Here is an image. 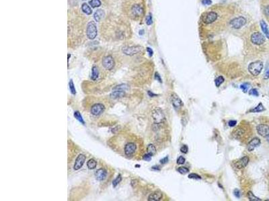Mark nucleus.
Masks as SVG:
<instances>
[{
  "instance_id": "nucleus-26",
  "label": "nucleus",
  "mask_w": 269,
  "mask_h": 201,
  "mask_svg": "<svg viewBox=\"0 0 269 201\" xmlns=\"http://www.w3.org/2000/svg\"><path fill=\"white\" fill-rule=\"evenodd\" d=\"M87 166L89 170H94L97 166V162L94 159H90L87 162Z\"/></svg>"
},
{
  "instance_id": "nucleus-6",
  "label": "nucleus",
  "mask_w": 269,
  "mask_h": 201,
  "mask_svg": "<svg viewBox=\"0 0 269 201\" xmlns=\"http://www.w3.org/2000/svg\"><path fill=\"white\" fill-rule=\"evenodd\" d=\"M217 14L215 12H207L202 17V20L206 24H210L216 21L217 19Z\"/></svg>"
},
{
  "instance_id": "nucleus-43",
  "label": "nucleus",
  "mask_w": 269,
  "mask_h": 201,
  "mask_svg": "<svg viewBox=\"0 0 269 201\" xmlns=\"http://www.w3.org/2000/svg\"><path fill=\"white\" fill-rule=\"evenodd\" d=\"M188 146H186V145H184L182 147L180 148V151L181 152L184 154H186L188 152Z\"/></svg>"
},
{
  "instance_id": "nucleus-39",
  "label": "nucleus",
  "mask_w": 269,
  "mask_h": 201,
  "mask_svg": "<svg viewBox=\"0 0 269 201\" xmlns=\"http://www.w3.org/2000/svg\"><path fill=\"white\" fill-rule=\"evenodd\" d=\"M152 16H151V14H150L147 16L146 18V24L148 25V26H150L151 24H152Z\"/></svg>"
},
{
  "instance_id": "nucleus-28",
  "label": "nucleus",
  "mask_w": 269,
  "mask_h": 201,
  "mask_svg": "<svg viewBox=\"0 0 269 201\" xmlns=\"http://www.w3.org/2000/svg\"><path fill=\"white\" fill-rule=\"evenodd\" d=\"M129 89V87L127 84H119V85H117L114 87L113 89V90H122L124 91H127Z\"/></svg>"
},
{
  "instance_id": "nucleus-35",
  "label": "nucleus",
  "mask_w": 269,
  "mask_h": 201,
  "mask_svg": "<svg viewBox=\"0 0 269 201\" xmlns=\"http://www.w3.org/2000/svg\"><path fill=\"white\" fill-rule=\"evenodd\" d=\"M240 88H241V89L243 91V92H244V93H247L248 91V89H249V88H250V84L247 83H243V84H241Z\"/></svg>"
},
{
  "instance_id": "nucleus-7",
  "label": "nucleus",
  "mask_w": 269,
  "mask_h": 201,
  "mask_svg": "<svg viewBox=\"0 0 269 201\" xmlns=\"http://www.w3.org/2000/svg\"><path fill=\"white\" fill-rule=\"evenodd\" d=\"M251 42L256 45H261L265 42V38L260 32H254L250 37Z\"/></svg>"
},
{
  "instance_id": "nucleus-31",
  "label": "nucleus",
  "mask_w": 269,
  "mask_h": 201,
  "mask_svg": "<svg viewBox=\"0 0 269 201\" xmlns=\"http://www.w3.org/2000/svg\"><path fill=\"white\" fill-rule=\"evenodd\" d=\"M89 3L94 8H98V7L100 6V5H101V2H100V0H91L90 2H89Z\"/></svg>"
},
{
  "instance_id": "nucleus-1",
  "label": "nucleus",
  "mask_w": 269,
  "mask_h": 201,
  "mask_svg": "<svg viewBox=\"0 0 269 201\" xmlns=\"http://www.w3.org/2000/svg\"><path fill=\"white\" fill-rule=\"evenodd\" d=\"M152 118L156 124H161L164 122L166 117L163 110L160 107H156L152 111Z\"/></svg>"
},
{
  "instance_id": "nucleus-49",
  "label": "nucleus",
  "mask_w": 269,
  "mask_h": 201,
  "mask_svg": "<svg viewBox=\"0 0 269 201\" xmlns=\"http://www.w3.org/2000/svg\"><path fill=\"white\" fill-rule=\"evenodd\" d=\"M147 52H148L149 56H152L153 54V50L151 48L147 47Z\"/></svg>"
},
{
  "instance_id": "nucleus-3",
  "label": "nucleus",
  "mask_w": 269,
  "mask_h": 201,
  "mask_svg": "<svg viewBox=\"0 0 269 201\" xmlns=\"http://www.w3.org/2000/svg\"><path fill=\"white\" fill-rule=\"evenodd\" d=\"M98 30H97L96 24L94 22L91 21L87 25L86 34L88 38L90 40H94L97 36Z\"/></svg>"
},
{
  "instance_id": "nucleus-52",
  "label": "nucleus",
  "mask_w": 269,
  "mask_h": 201,
  "mask_svg": "<svg viewBox=\"0 0 269 201\" xmlns=\"http://www.w3.org/2000/svg\"><path fill=\"white\" fill-rule=\"evenodd\" d=\"M151 169L154 170H157H157H158V171L159 170H160V168H159L158 166H153L152 168H151Z\"/></svg>"
},
{
  "instance_id": "nucleus-42",
  "label": "nucleus",
  "mask_w": 269,
  "mask_h": 201,
  "mask_svg": "<svg viewBox=\"0 0 269 201\" xmlns=\"http://www.w3.org/2000/svg\"><path fill=\"white\" fill-rule=\"evenodd\" d=\"M143 159L144 160H145V161L150 162V161L151 160V156L150 154H149L147 153L146 154H145L143 156Z\"/></svg>"
},
{
  "instance_id": "nucleus-16",
  "label": "nucleus",
  "mask_w": 269,
  "mask_h": 201,
  "mask_svg": "<svg viewBox=\"0 0 269 201\" xmlns=\"http://www.w3.org/2000/svg\"><path fill=\"white\" fill-rule=\"evenodd\" d=\"M107 176V172L104 168H100L95 172L96 178L99 181H102L106 178Z\"/></svg>"
},
{
  "instance_id": "nucleus-23",
  "label": "nucleus",
  "mask_w": 269,
  "mask_h": 201,
  "mask_svg": "<svg viewBox=\"0 0 269 201\" xmlns=\"http://www.w3.org/2000/svg\"><path fill=\"white\" fill-rule=\"evenodd\" d=\"M265 111V108L264 107L262 103H260L257 106L254 107V109H252L250 110V112L251 113H259L262 112V111Z\"/></svg>"
},
{
  "instance_id": "nucleus-11",
  "label": "nucleus",
  "mask_w": 269,
  "mask_h": 201,
  "mask_svg": "<svg viewBox=\"0 0 269 201\" xmlns=\"http://www.w3.org/2000/svg\"><path fill=\"white\" fill-rule=\"evenodd\" d=\"M86 160V157L85 155L83 154L79 155L77 157V158H76V162H75L73 169H74L75 170H78L80 169V168L83 166Z\"/></svg>"
},
{
  "instance_id": "nucleus-15",
  "label": "nucleus",
  "mask_w": 269,
  "mask_h": 201,
  "mask_svg": "<svg viewBox=\"0 0 269 201\" xmlns=\"http://www.w3.org/2000/svg\"><path fill=\"white\" fill-rule=\"evenodd\" d=\"M260 143H261V141L259 138L258 137H254L253 138L251 141L248 143V150L250 152H252L256 147H258L260 145Z\"/></svg>"
},
{
  "instance_id": "nucleus-10",
  "label": "nucleus",
  "mask_w": 269,
  "mask_h": 201,
  "mask_svg": "<svg viewBox=\"0 0 269 201\" xmlns=\"http://www.w3.org/2000/svg\"><path fill=\"white\" fill-rule=\"evenodd\" d=\"M256 130H257L258 134L262 137H266L268 135H269V126L267 125H258L256 128Z\"/></svg>"
},
{
  "instance_id": "nucleus-2",
  "label": "nucleus",
  "mask_w": 269,
  "mask_h": 201,
  "mask_svg": "<svg viewBox=\"0 0 269 201\" xmlns=\"http://www.w3.org/2000/svg\"><path fill=\"white\" fill-rule=\"evenodd\" d=\"M263 68V63L260 60L253 62L248 66V71L253 76H258Z\"/></svg>"
},
{
  "instance_id": "nucleus-33",
  "label": "nucleus",
  "mask_w": 269,
  "mask_h": 201,
  "mask_svg": "<svg viewBox=\"0 0 269 201\" xmlns=\"http://www.w3.org/2000/svg\"><path fill=\"white\" fill-rule=\"evenodd\" d=\"M224 80L225 79H224L223 77H222V76H219V77H218L215 81V83L216 87H219V86L221 85V84L223 83Z\"/></svg>"
},
{
  "instance_id": "nucleus-5",
  "label": "nucleus",
  "mask_w": 269,
  "mask_h": 201,
  "mask_svg": "<svg viewBox=\"0 0 269 201\" xmlns=\"http://www.w3.org/2000/svg\"><path fill=\"white\" fill-rule=\"evenodd\" d=\"M142 48L139 46H126L122 49V51L124 54L128 56H133L141 52Z\"/></svg>"
},
{
  "instance_id": "nucleus-41",
  "label": "nucleus",
  "mask_w": 269,
  "mask_h": 201,
  "mask_svg": "<svg viewBox=\"0 0 269 201\" xmlns=\"http://www.w3.org/2000/svg\"><path fill=\"white\" fill-rule=\"evenodd\" d=\"M264 78H265V79H268V78H269V64H268L267 67H266V71H265Z\"/></svg>"
},
{
  "instance_id": "nucleus-32",
  "label": "nucleus",
  "mask_w": 269,
  "mask_h": 201,
  "mask_svg": "<svg viewBox=\"0 0 269 201\" xmlns=\"http://www.w3.org/2000/svg\"><path fill=\"white\" fill-rule=\"evenodd\" d=\"M243 131L241 129H237L235 131V132L233 133V135H234L236 139H239L243 135Z\"/></svg>"
},
{
  "instance_id": "nucleus-21",
  "label": "nucleus",
  "mask_w": 269,
  "mask_h": 201,
  "mask_svg": "<svg viewBox=\"0 0 269 201\" xmlns=\"http://www.w3.org/2000/svg\"><path fill=\"white\" fill-rule=\"evenodd\" d=\"M260 26H261V29L262 30V32L265 33L267 38H269V31L268 29V26L264 20H261L260 21Z\"/></svg>"
},
{
  "instance_id": "nucleus-54",
  "label": "nucleus",
  "mask_w": 269,
  "mask_h": 201,
  "mask_svg": "<svg viewBox=\"0 0 269 201\" xmlns=\"http://www.w3.org/2000/svg\"><path fill=\"white\" fill-rule=\"evenodd\" d=\"M71 56V55H70L69 54H68V59H67V61H68V64H69V57Z\"/></svg>"
},
{
  "instance_id": "nucleus-4",
  "label": "nucleus",
  "mask_w": 269,
  "mask_h": 201,
  "mask_svg": "<svg viewBox=\"0 0 269 201\" xmlns=\"http://www.w3.org/2000/svg\"><path fill=\"white\" fill-rule=\"evenodd\" d=\"M246 24V20L245 19V18H243L242 16H239L233 18V20L230 22V26L235 29L241 28Z\"/></svg>"
},
{
  "instance_id": "nucleus-12",
  "label": "nucleus",
  "mask_w": 269,
  "mask_h": 201,
  "mask_svg": "<svg viewBox=\"0 0 269 201\" xmlns=\"http://www.w3.org/2000/svg\"><path fill=\"white\" fill-rule=\"evenodd\" d=\"M137 149L136 145L134 143H128L124 146V154L127 156H131L134 154Z\"/></svg>"
},
{
  "instance_id": "nucleus-44",
  "label": "nucleus",
  "mask_w": 269,
  "mask_h": 201,
  "mask_svg": "<svg viewBox=\"0 0 269 201\" xmlns=\"http://www.w3.org/2000/svg\"><path fill=\"white\" fill-rule=\"evenodd\" d=\"M233 194H234V196L236 198H240V191L238 189L234 190V191H233Z\"/></svg>"
},
{
  "instance_id": "nucleus-13",
  "label": "nucleus",
  "mask_w": 269,
  "mask_h": 201,
  "mask_svg": "<svg viewBox=\"0 0 269 201\" xmlns=\"http://www.w3.org/2000/svg\"><path fill=\"white\" fill-rule=\"evenodd\" d=\"M249 161H250L249 158L247 157V156H244V157L242 158L241 159H240L238 161H237V162L234 164V165L237 169L240 170L243 168H245V167L248 165V163H249Z\"/></svg>"
},
{
  "instance_id": "nucleus-51",
  "label": "nucleus",
  "mask_w": 269,
  "mask_h": 201,
  "mask_svg": "<svg viewBox=\"0 0 269 201\" xmlns=\"http://www.w3.org/2000/svg\"><path fill=\"white\" fill-rule=\"evenodd\" d=\"M265 13L267 16H269V6H266L265 9Z\"/></svg>"
},
{
  "instance_id": "nucleus-47",
  "label": "nucleus",
  "mask_w": 269,
  "mask_h": 201,
  "mask_svg": "<svg viewBox=\"0 0 269 201\" xmlns=\"http://www.w3.org/2000/svg\"><path fill=\"white\" fill-rule=\"evenodd\" d=\"M236 123H237V121H236V120H231L228 122L229 126L231 127V128H232V127H234L236 125Z\"/></svg>"
},
{
  "instance_id": "nucleus-48",
  "label": "nucleus",
  "mask_w": 269,
  "mask_h": 201,
  "mask_svg": "<svg viewBox=\"0 0 269 201\" xmlns=\"http://www.w3.org/2000/svg\"><path fill=\"white\" fill-rule=\"evenodd\" d=\"M168 156H166V157H165L164 158H163V159H162L160 160V163H161V164H166V163H168Z\"/></svg>"
},
{
  "instance_id": "nucleus-29",
  "label": "nucleus",
  "mask_w": 269,
  "mask_h": 201,
  "mask_svg": "<svg viewBox=\"0 0 269 201\" xmlns=\"http://www.w3.org/2000/svg\"><path fill=\"white\" fill-rule=\"evenodd\" d=\"M69 90L71 93L72 95H75L76 94V88H75L74 83H73V81L72 79L70 80L69 83Z\"/></svg>"
},
{
  "instance_id": "nucleus-50",
  "label": "nucleus",
  "mask_w": 269,
  "mask_h": 201,
  "mask_svg": "<svg viewBox=\"0 0 269 201\" xmlns=\"http://www.w3.org/2000/svg\"><path fill=\"white\" fill-rule=\"evenodd\" d=\"M147 94H148V95L150 97H154L157 96V95H156V94H154V93H152L151 91H150L147 92Z\"/></svg>"
},
{
  "instance_id": "nucleus-53",
  "label": "nucleus",
  "mask_w": 269,
  "mask_h": 201,
  "mask_svg": "<svg viewBox=\"0 0 269 201\" xmlns=\"http://www.w3.org/2000/svg\"><path fill=\"white\" fill-rule=\"evenodd\" d=\"M137 180H131V185H132V186H133V187H134V184L135 185L137 184Z\"/></svg>"
},
{
  "instance_id": "nucleus-56",
  "label": "nucleus",
  "mask_w": 269,
  "mask_h": 201,
  "mask_svg": "<svg viewBox=\"0 0 269 201\" xmlns=\"http://www.w3.org/2000/svg\"><path fill=\"white\" fill-rule=\"evenodd\" d=\"M82 1H85V0H82Z\"/></svg>"
},
{
  "instance_id": "nucleus-8",
  "label": "nucleus",
  "mask_w": 269,
  "mask_h": 201,
  "mask_svg": "<svg viewBox=\"0 0 269 201\" xmlns=\"http://www.w3.org/2000/svg\"><path fill=\"white\" fill-rule=\"evenodd\" d=\"M102 66L106 70L111 71L114 66V60L111 56H107L102 59Z\"/></svg>"
},
{
  "instance_id": "nucleus-37",
  "label": "nucleus",
  "mask_w": 269,
  "mask_h": 201,
  "mask_svg": "<svg viewBox=\"0 0 269 201\" xmlns=\"http://www.w3.org/2000/svg\"><path fill=\"white\" fill-rule=\"evenodd\" d=\"M188 178L191 179H195V180H201V177L199 175L195 174V173H192V174H189Z\"/></svg>"
},
{
  "instance_id": "nucleus-20",
  "label": "nucleus",
  "mask_w": 269,
  "mask_h": 201,
  "mask_svg": "<svg viewBox=\"0 0 269 201\" xmlns=\"http://www.w3.org/2000/svg\"><path fill=\"white\" fill-rule=\"evenodd\" d=\"M105 15V13L104 10L102 9H98L96 12L94 13V18L96 22H100Z\"/></svg>"
},
{
  "instance_id": "nucleus-40",
  "label": "nucleus",
  "mask_w": 269,
  "mask_h": 201,
  "mask_svg": "<svg viewBox=\"0 0 269 201\" xmlns=\"http://www.w3.org/2000/svg\"><path fill=\"white\" fill-rule=\"evenodd\" d=\"M185 163V158L182 156H180L178 160H177V164H179V165H182V164H184Z\"/></svg>"
},
{
  "instance_id": "nucleus-24",
  "label": "nucleus",
  "mask_w": 269,
  "mask_h": 201,
  "mask_svg": "<svg viewBox=\"0 0 269 201\" xmlns=\"http://www.w3.org/2000/svg\"><path fill=\"white\" fill-rule=\"evenodd\" d=\"M82 11L84 12L85 14H86L87 15H90V14H92V9H91L90 7H89L86 3H84L82 4Z\"/></svg>"
},
{
  "instance_id": "nucleus-34",
  "label": "nucleus",
  "mask_w": 269,
  "mask_h": 201,
  "mask_svg": "<svg viewBox=\"0 0 269 201\" xmlns=\"http://www.w3.org/2000/svg\"><path fill=\"white\" fill-rule=\"evenodd\" d=\"M121 180H122V176H121V174H118V176L112 181V186H113V187H116L121 182Z\"/></svg>"
},
{
  "instance_id": "nucleus-17",
  "label": "nucleus",
  "mask_w": 269,
  "mask_h": 201,
  "mask_svg": "<svg viewBox=\"0 0 269 201\" xmlns=\"http://www.w3.org/2000/svg\"><path fill=\"white\" fill-rule=\"evenodd\" d=\"M163 197V194L160 191H156V192H153L149 196L148 200L149 201H157L160 200Z\"/></svg>"
},
{
  "instance_id": "nucleus-18",
  "label": "nucleus",
  "mask_w": 269,
  "mask_h": 201,
  "mask_svg": "<svg viewBox=\"0 0 269 201\" xmlns=\"http://www.w3.org/2000/svg\"><path fill=\"white\" fill-rule=\"evenodd\" d=\"M132 13L133 14V15H135V16H140V15H142L143 12V9L142 7L140 6V5H134V6L132 7Z\"/></svg>"
},
{
  "instance_id": "nucleus-46",
  "label": "nucleus",
  "mask_w": 269,
  "mask_h": 201,
  "mask_svg": "<svg viewBox=\"0 0 269 201\" xmlns=\"http://www.w3.org/2000/svg\"><path fill=\"white\" fill-rule=\"evenodd\" d=\"M202 3L205 6H209L212 3L211 0H203L202 1Z\"/></svg>"
},
{
  "instance_id": "nucleus-27",
  "label": "nucleus",
  "mask_w": 269,
  "mask_h": 201,
  "mask_svg": "<svg viewBox=\"0 0 269 201\" xmlns=\"http://www.w3.org/2000/svg\"><path fill=\"white\" fill-rule=\"evenodd\" d=\"M74 117H75V118H76L77 121H79L82 124L85 125V121H84V120H83V117H82V115H81V113L79 111H75Z\"/></svg>"
},
{
  "instance_id": "nucleus-19",
  "label": "nucleus",
  "mask_w": 269,
  "mask_h": 201,
  "mask_svg": "<svg viewBox=\"0 0 269 201\" xmlns=\"http://www.w3.org/2000/svg\"><path fill=\"white\" fill-rule=\"evenodd\" d=\"M125 95V91L122 90H113L111 93V97L112 99H117V98L123 97Z\"/></svg>"
},
{
  "instance_id": "nucleus-45",
  "label": "nucleus",
  "mask_w": 269,
  "mask_h": 201,
  "mask_svg": "<svg viewBox=\"0 0 269 201\" xmlns=\"http://www.w3.org/2000/svg\"><path fill=\"white\" fill-rule=\"evenodd\" d=\"M155 78H156L157 81H158L160 83H162V78H161L160 75H159L158 72H156V74H155Z\"/></svg>"
},
{
  "instance_id": "nucleus-22",
  "label": "nucleus",
  "mask_w": 269,
  "mask_h": 201,
  "mask_svg": "<svg viewBox=\"0 0 269 201\" xmlns=\"http://www.w3.org/2000/svg\"><path fill=\"white\" fill-rule=\"evenodd\" d=\"M99 76V70L98 67L96 66H93L92 69V75H91V78L93 81H96L97 78H98Z\"/></svg>"
},
{
  "instance_id": "nucleus-25",
  "label": "nucleus",
  "mask_w": 269,
  "mask_h": 201,
  "mask_svg": "<svg viewBox=\"0 0 269 201\" xmlns=\"http://www.w3.org/2000/svg\"><path fill=\"white\" fill-rule=\"evenodd\" d=\"M147 154L151 155V156H153L156 153V147L153 144H149L147 146Z\"/></svg>"
},
{
  "instance_id": "nucleus-14",
  "label": "nucleus",
  "mask_w": 269,
  "mask_h": 201,
  "mask_svg": "<svg viewBox=\"0 0 269 201\" xmlns=\"http://www.w3.org/2000/svg\"><path fill=\"white\" fill-rule=\"evenodd\" d=\"M172 103L173 106L174 107V108L178 109H180L181 107L183 106V103L181 99L179 98V97L175 94V93H173L172 95Z\"/></svg>"
},
{
  "instance_id": "nucleus-38",
  "label": "nucleus",
  "mask_w": 269,
  "mask_h": 201,
  "mask_svg": "<svg viewBox=\"0 0 269 201\" xmlns=\"http://www.w3.org/2000/svg\"><path fill=\"white\" fill-rule=\"evenodd\" d=\"M249 95H252V96L254 97H258L259 93L258 91L256 89H252L249 91Z\"/></svg>"
},
{
  "instance_id": "nucleus-36",
  "label": "nucleus",
  "mask_w": 269,
  "mask_h": 201,
  "mask_svg": "<svg viewBox=\"0 0 269 201\" xmlns=\"http://www.w3.org/2000/svg\"><path fill=\"white\" fill-rule=\"evenodd\" d=\"M178 171L182 174H185L186 173H188L189 172L188 168H186V167H180V168L178 169Z\"/></svg>"
},
{
  "instance_id": "nucleus-30",
  "label": "nucleus",
  "mask_w": 269,
  "mask_h": 201,
  "mask_svg": "<svg viewBox=\"0 0 269 201\" xmlns=\"http://www.w3.org/2000/svg\"><path fill=\"white\" fill-rule=\"evenodd\" d=\"M248 198H249L250 200H251V201H260L261 200V199H260L259 198H258V197H256V196L254 195V194H253L252 192H248Z\"/></svg>"
},
{
  "instance_id": "nucleus-55",
  "label": "nucleus",
  "mask_w": 269,
  "mask_h": 201,
  "mask_svg": "<svg viewBox=\"0 0 269 201\" xmlns=\"http://www.w3.org/2000/svg\"><path fill=\"white\" fill-rule=\"evenodd\" d=\"M266 138H267V140L268 141H269V135H268L267 137H266Z\"/></svg>"
},
{
  "instance_id": "nucleus-9",
  "label": "nucleus",
  "mask_w": 269,
  "mask_h": 201,
  "mask_svg": "<svg viewBox=\"0 0 269 201\" xmlns=\"http://www.w3.org/2000/svg\"><path fill=\"white\" fill-rule=\"evenodd\" d=\"M104 106L101 103H96L91 108V113L95 116L100 115L104 111Z\"/></svg>"
}]
</instances>
